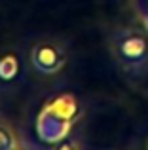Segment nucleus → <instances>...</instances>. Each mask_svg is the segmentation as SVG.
Returning <instances> with one entry per match:
<instances>
[{"mask_svg": "<svg viewBox=\"0 0 148 150\" xmlns=\"http://www.w3.org/2000/svg\"><path fill=\"white\" fill-rule=\"evenodd\" d=\"M146 148H148V141H146Z\"/></svg>", "mask_w": 148, "mask_h": 150, "instance_id": "0eeeda50", "label": "nucleus"}, {"mask_svg": "<svg viewBox=\"0 0 148 150\" xmlns=\"http://www.w3.org/2000/svg\"><path fill=\"white\" fill-rule=\"evenodd\" d=\"M106 46L116 67L125 76L141 80L148 76V30L118 25L108 33Z\"/></svg>", "mask_w": 148, "mask_h": 150, "instance_id": "f257e3e1", "label": "nucleus"}, {"mask_svg": "<svg viewBox=\"0 0 148 150\" xmlns=\"http://www.w3.org/2000/svg\"><path fill=\"white\" fill-rule=\"evenodd\" d=\"M57 148L59 150H80V148H84V143H82L78 137H74V135H67V137H63L61 141H57Z\"/></svg>", "mask_w": 148, "mask_h": 150, "instance_id": "423d86ee", "label": "nucleus"}, {"mask_svg": "<svg viewBox=\"0 0 148 150\" xmlns=\"http://www.w3.org/2000/svg\"><path fill=\"white\" fill-rule=\"evenodd\" d=\"M19 146V139L15 129L8 122L0 120V150H11Z\"/></svg>", "mask_w": 148, "mask_h": 150, "instance_id": "39448f33", "label": "nucleus"}, {"mask_svg": "<svg viewBox=\"0 0 148 150\" xmlns=\"http://www.w3.org/2000/svg\"><path fill=\"white\" fill-rule=\"evenodd\" d=\"M82 116V105L72 93H61L46 103L38 116V135L42 141L57 143L68 135Z\"/></svg>", "mask_w": 148, "mask_h": 150, "instance_id": "f03ea898", "label": "nucleus"}, {"mask_svg": "<svg viewBox=\"0 0 148 150\" xmlns=\"http://www.w3.org/2000/svg\"><path fill=\"white\" fill-rule=\"evenodd\" d=\"M68 61V53L63 42L57 38H42L32 44L30 50V65L34 70L44 76L59 74Z\"/></svg>", "mask_w": 148, "mask_h": 150, "instance_id": "7ed1b4c3", "label": "nucleus"}, {"mask_svg": "<svg viewBox=\"0 0 148 150\" xmlns=\"http://www.w3.org/2000/svg\"><path fill=\"white\" fill-rule=\"evenodd\" d=\"M21 74V59H19L17 51L8 50L0 55V84L10 86Z\"/></svg>", "mask_w": 148, "mask_h": 150, "instance_id": "20e7f679", "label": "nucleus"}]
</instances>
